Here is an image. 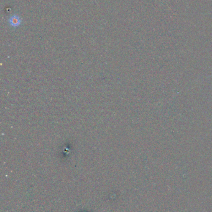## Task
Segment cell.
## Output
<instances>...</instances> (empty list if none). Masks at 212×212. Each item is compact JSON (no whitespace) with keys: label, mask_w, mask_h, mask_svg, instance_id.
I'll return each instance as SVG.
<instances>
[{"label":"cell","mask_w":212,"mask_h":212,"mask_svg":"<svg viewBox=\"0 0 212 212\" xmlns=\"http://www.w3.org/2000/svg\"><path fill=\"white\" fill-rule=\"evenodd\" d=\"M8 22L11 26L14 28H18L21 24V19H20V17L19 16L14 14L9 19Z\"/></svg>","instance_id":"6da1fadb"}]
</instances>
